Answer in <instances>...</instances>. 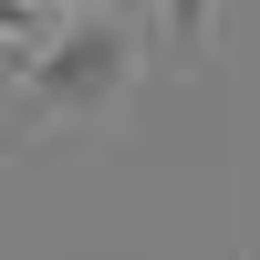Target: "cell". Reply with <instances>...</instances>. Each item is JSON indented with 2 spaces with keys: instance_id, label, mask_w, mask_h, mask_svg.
<instances>
[{
  "instance_id": "cell-2",
  "label": "cell",
  "mask_w": 260,
  "mask_h": 260,
  "mask_svg": "<svg viewBox=\"0 0 260 260\" xmlns=\"http://www.w3.org/2000/svg\"><path fill=\"white\" fill-rule=\"evenodd\" d=\"M156 21H167V42H177V62H198V52H208V21H219V0H156Z\"/></svg>"
},
{
  "instance_id": "cell-3",
  "label": "cell",
  "mask_w": 260,
  "mask_h": 260,
  "mask_svg": "<svg viewBox=\"0 0 260 260\" xmlns=\"http://www.w3.org/2000/svg\"><path fill=\"white\" fill-rule=\"evenodd\" d=\"M73 11H104V0H31V21H73Z\"/></svg>"
},
{
  "instance_id": "cell-1",
  "label": "cell",
  "mask_w": 260,
  "mask_h": 260,
  "mask_svg": "<svg viewBox=\"0 0 260 260\" xmlns=\"http://www.w3.org/2000/svg\"><path fill=\"white\" fill-rule=\"evenodd\" d=\"M146 73V31L136 11H73V21H31V31L0 52V146L52 136V125H104L125 115Z\"/></svg>"
}]
</instances>
